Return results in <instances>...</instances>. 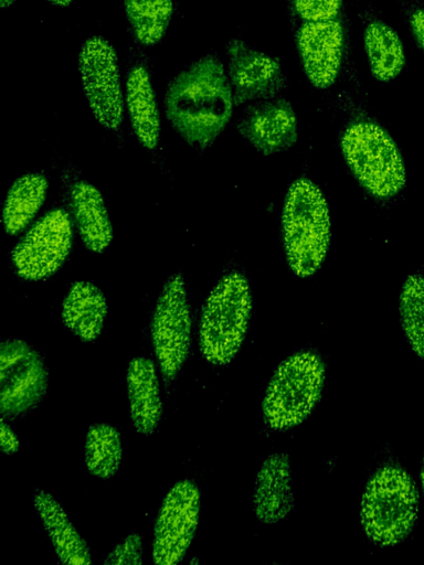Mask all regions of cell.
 Masks as SVG:
<instances>
[{"mask_svg":"<svg viewBox=\"0 0 424 565\" xmlns=\"http://www.w3.org/2000/svg\"><path fill=\"white\" fill-rule=\"evenodd\" d=\"M163 104L167 119L188 143L204 148L213 142L234 106L219 58L206 54L187 65L169 82Z\"/></svg>","mask_w":424,"mask_h":565,"instance_id":"1","label":"cell"},{"mask_svg":"<svg viewBox=\"0 0 424 565\" xmlns=\"http://www.w3.org/2000/svg\"><path fill=\"white\" fill-rule=\"evenodd\" d=\"M287 263L295 275L310 277L322 264L330 242V216L325 195L300 178L288 189L282 212Z\"/></svg>","mask_w":424,"mask_h":565,"instance_id":"2","label":"cell"},{"mask_svg":"<svg viewBox=\"0 0 424 565\" xmlns=\"http://www.w3.org/2000/svg\"><path fill=\"white\" fill-rule=\"evenodd\" d=\"M418 514V494L411 476L398 466H384L369 479L360 504L361 526L380 546L402 542Z\"/></svg>","mask_w":424,"mask_h":565,"instance_id":"3","label":"cell"},{"mask_svg":"<svg viewBox=\"0 0 424 565\" xmlns=\"http://www.w3.org/2000/svg\"><path fill=\"white\" fill-rule=\"evenodd\" d=\"M252 311L247 280L239 273L223 276L213 287L202 309L199 345L214 365L229 364L245 338Z\"/></svg>","mask_w":424,"mask_h":565,"instance_id":"4","label":"cell"},{"mask_svg":"<svg viewBox=\"0 0 424 565\" xmlns=\"http://www.w3.org/2000/svg\"><path fill=\"white\" fill-rule=\"evenodd\" d=\"M325 382L319 356L300 352L287 358L275 370L266 387L262 409L273 429H288L304 422L317 405Z\"/></svg>","mask_w":424,"mask_h":565,"instance_id":"5","label":"cell"},{"mask_svg":"<svg viewBox=\"0 0 424 565\" xmlns=\"http://www.w3.org/2000/svg\"><path fill=\"white\" fill-rule=\"evenodd\" d=\"M341 149L352 173L372 195L391 198L404 186L406 172L400 150L379 125H350L341 137Z\"/></svg>","mask_w":424,"mask_h":565,"instance_id":"6","label":"cell"},{"mask_svg":"<svg viewBox=\"0 0 424 565\" xmlns=\"http://www.w3.org/2000/svg\"><path fill=\"white\" fill-rule=\"evenodd\" d=\"M151 339L166 384L181 371L191 344V318L183 276L172 275L163 285L151 320Z\"/></svg>","mask_w":424,"mask_h":565,"instance_id":"7","label":"cell"},{"mask_svg":"<svg viewBox=\"0 0 424 565\" xmlns=\"http://www.w3.org/2000/svg\"><path fill=\"white\" fill-rule=\"evenodd\" d=\"M49 386V373L41 354L21 339L0 345V411L18 416L36 407Z\"/></svg>","mask_w":424,"mask_h":565,"instance_id":"8","label":"cell"},{"mask_svg":"<svg viewBox=\"0 0 424 565\" xmlns=\"http://www.w3.org/2000/svg\"><path fill=\"white\" fill-rule=\"evenodd\" d=\"M78 71L96 120L106 129L116 130L123 119V95L118 60L112 44L98 35L86 39L78 54Z\"/></svg>","mask_w":424,"mask_h":565,"instance_id":"9","label":"cell"},{"mask_svg":"<svg viewBox=\"0 0 424 565\" xmlns=\"http://www.w3.org/2000/svg\"><path fill=\"white\" fill-rule=\"evenodd\" d=\"M200 518V491L183 479L167 492L159 508L152 536V559L157 565H174L186 556Z\"/></svg>","mask_w":424,"mask_h":565,"instance_id":"10","label":"cell"},{"mask_svg":"<svg viewBox=\"0 0 424 565\" xmlns=\"http://www.w3.org/2000/svg\"><path fill=\"white\" fill-rule=\"evenodd\" d=\"M72 226L64 210H53L40 218L11 254L19 276L29 280L54 274L64 263L72 245Z\"/></svg>","mask_w":424,"mask_h":565,"instance_id":"11","label":"cell"},{"mask_svg":"<svg viewBox=\"0 0 424 565\" xmlns=\"http://www.w3.org/2000/svg\"><path fill=\"white\" fill-rule=\"evenodd\" d=\"M227 79L234 105L268 99L286 86L280 64L244 41L231 39L225 49Z\"/></svg>","mask_w":424,"mask_h":565,"instance_id":"12","label":"cell"},{"mask_svg":"<svg viewBox=\"0 0 424 565\" xmlns=\"http://www.w3.org/2000/svg\"><path fill=\"white\" fill-rule=\"evenodd\" d=\"M237 130L263 154H275L296 143L297 117L286 99H261L243 111L237 121Z\"/></svg>","mask_w":424,"mask_h":565,"instance_id":"13","label":"cell"},{"mask_svg":"<svg viewBox=\"0 0 424 565\" xmlns=\"http://www.w3.org/2000/svg\"><path fill=\"white\" fill-rule=\"evenodd\" d=\"M296 43L303 68L317 88L329 87L337 78L343 52V30L336 20L305 21Z\"/></svg>","mask_w":424,"mask_h":565,"instance_id":"14","label":"cell"},{"mask_svg":"<svg viewBox=\"0 0 424 565\" xmlns=\"http://www.w3.org/2000/svg\"><path fill=\"white\" fill-rule=\"evenodd\" d=\"M294 509L289 458L285 454H272L257 471L253 510L261 522L273 524L290 515Z\"/></svg>","mask_w":424,"mask_h":565,"instance_id":"15","label":"cell"},{"mask_svg":"<svg viewBox=\"0 0 424 565\" xmlns=\"http://www.w3.org/2000/svg\"><path fill=\"white\" fill-rule=\"evenodd\" d=\"M127 397L130 422L136 431L148 436L155 431L162 416V401L153 362L136 356L128 363Z\"/></svg>","mask_w":424,"mask_h":565,"instance_id":"16","label":"cell"},{"mask_svg":"<svg viewBox=\"0 0 424 565\" xmlns=\"http://www.w3.org/2000/svg\"><path fill=\"white\" fill-rule=\"evenodd\" d=\"M32 502L60 562L68 565L93 564L87 543L57 500L45 490L35 489Z\"/></svg>","mask_w":424,"mask_h":565,"instance_id":"17","label":"cell"},{"mask_svg":"<svg viewBox=\"0 0 424 565\" xmlns=\"http://www.w3.org/2000/svg\"><path fill=\"white\" fill-rule=\"evenodd\" d=\"M107 302L102 290L88 281H76L62 303L66 328L84 342L96 340L104 327Z\"/></svg>","mask_w":424,"mask_h":565,"instance_id":"18","label":"cell"},{"mask_svg":"<svg viewBox=\"0 0 424 565\" xmlns=\"http://www.w3.org/2000/svg\"><path fill=\"white\" fill-rule=\"evenodd\" d=\"M126 103L137 139L147 149L156 148L160 136V117L149 74L144 64H134L128 72Z\"/></svg>","mask_w":424,"mask_h":565,"instance_id":"19","label":"cell"},{"mask_svg":"<svg viewBox=\"0 0 424 565\" xmlns=\"http://www.w3.org/2000/svg\"><path fill=\"white\" fill-rule=\"evenodd\" d=\"M71 203L84 245L95 253L105 250L113 230L100 192L87 182H77L72 189Z\"/></svg>","mask_w":424,"mask_h":565,"instance_id":"20","label":"cell"},{"mask_svg":"<svg viewBox=\"0 0 424 565\" xmlns=\"http://www.w3.org/2000/svg\"><path fill=\"white\" fill-rule=\"evenodd\" d=\"M47 180L41 173H25L10 186L2 210L6 232L14 235L21 232L34 217L44 202Z\"/></svg>","mask_w":424,"mask_h":565,"instance_id":"21","label":"cell"},{"mask_svg":"<svg viewBox=\"0 0 424 565\" xmlns=\"http://www.w3.org/2000/svg\"><path fill=\"white\" fill-rule=\"evenodd\" d=\"M364 49L372 75L389 82L400 74L405 63L402 42L385 22L371 21L364 29Z\"/></svg>","mask_w":424,"mask_h":565,"instance_id":"22","label":"cell"},{"mask_svg":"<svg viewBox=\"0 0 424 565\" xmlns=\"http://www.w3.org/2000/svg\"><path fill=\"white\" fill-rule=\"evenodd\" d=\"M121 459L119 431L107 423L92 425L86 433L84 446L87 471L98 479H109L118 471Z\"/></svg>","mask_w":424,"mask_h":565,"instance_id":"23","label":"cell"},{"mask_svg":"<svg viewBox=\"0 0 424 565\" xmlns=\"http://www.w3.org/2000/svg\"><path fill=\"white\" fill-rule=\"evenodd\" d=\"M135 38L152 45L165 34L173 6L171 0H123Z\"/></svg>","mask_w":424,"mask_h":565,"instance_id":"24","label":"cell"},{"mask_svg":"<svg viewBox=\"0 0 424 565\" xmlns=\"http://www.w3.org/2000/svg\"><path fill=\"white\" fill-rule=\"evenodd\" d=\"M400 319L414 353L424 360V277L410 275L400 294Z\"/></svg>","mask_w":424,"mask_h":565,"instance_id":"25","label":"cell"},{"mask_svg":"<svg viewBox=\"0 0 424 565\" xmlns=\"http://www.w3.org/2000/svg\"><path fill=\"white\" fill-rule=\"evenodd\" d=\"M104 564L109 565H139L142 564V541L134 532L125 536L107 555Z\"/></svg>","mask_w":424,"mask_h":565,"instance_id":"26","label":"cell"},{"mask_svg":"<svg viewBox=\"0 0 424 565\" xmlns=\"http://www.w3.org/2000/svg\"><path fill=\"white\" fill-rule=\"evenodd\" d=\"M342 0H294L298 15L305 21L336 19Z\"/></svg>","mask_w":424,"mask_h":565,"instance_id":"27","label":"cell"},{"mask_svg":"<svg viewBox=\"0 0 424 565\" xmlns=\"http://www.w3.org/2000/svg\"><path fill=\"white\" fill-rule=\"evenodd\" d=\"M0 440L1 450L6 455H12L20 449V440L3 419L1 420Z\"/></svg>","mask_w":424,"mask_h":565,"instance_id":"28","label":"cell"},{"mask_svg":"<svg viewBox=\"0 0 424 565\" xmlns=\"http://www.w3.org/2000/svg\"><path fill=\"white\" fill-rule=\"evenodd\" d=\"M412 34L424 52V9L415 10L410 17Z\"/></svg>","mask_w":424,"mask_h":565,"instance_id":"29","label":"cell"},{"mask_svg":"<svg viewBox=\"0 0 424 565\" xmlns=\"http://www.w3.org/2000/svg\"><path fill=\"white\" fill-rule=\"evenodd\" d=\"M420 479H421L422 491H423V494H424V455H423V458H422V461H421Z\"/></svg>","mask_w":424,"mask_h":565,"instance_id":"30","label":"cell"},{"mask_svg":"<svg viewBox=\"0 0 424 565\" xmlns=\"http://www.w3.org/2000/svg\"><path fill=\"white\" fill-rule=\"evenodd\" d=\"M50 3L60 6V7H66L68 6L73 0H47Z\"/></svg>","mask_w":424,"mask_h":565,"instance_id":"31","label":"cell"},{"mask_svg":"<svg viewBox=\"0 0 424 565\" xmlns=\"http://www.w3.org/2000/svg\"><path fill=\"white\" fill-rule=\"evenodd\" d=\"M15 0H1V7L6 8L11 6Z\"/></svg>","mask_w":424,"mask_h":565,"instance_id":"32","label":"cell"}]
</instances>
